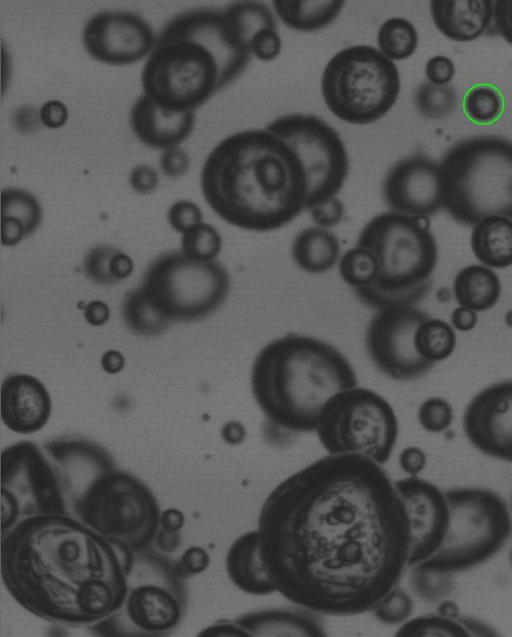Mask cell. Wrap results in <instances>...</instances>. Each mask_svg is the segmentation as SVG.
<instances>
[{"label":"cell","mask_w":512,"mask_h":637,"mask_svg":"<svg viewBox=\"0 0 512 637\" xmlns=\"http://www.w3.org/2000/svg\"><path fill=\"white\" fill-rule=\"evenodd\" d=\"M412 610L411 597L402 588L396 586L372 612L379 622L396 625L406 621Z\"/></svg>","instance_id":"cell-41"},{"label":"cell","mask_w":512,"mask_h":637,"mask_svg":"<svg viewBox=\"0 0 512 637\" xmlns=\"http://www.w3.org/2000/svg\"><path fill=\"white\" fill-rule=\"evenodd\" d=\"M502 291L501 280L491 268L482 264L463 267L454 277L452 293L456 302L476 312L493 308Z\"/></svg>","instance_id":"cell-28"},{"label":"cell","mask_w":512,"mask_h":637,"mask_svg":"<svg viewBox=\"0 0 512 637\" xmlns=\"http://www.w3.org/2000/svg\"><path fill=\"white\" fill-rule=\"evenodd\" d=\"M394 484L408 518V567H413L442 545L450 524L449 505L444 492L418 476H408Z\"/></svg>","instance_id":"cell-18"},{"label":"cell","mask_w":512,"mask_h":637,"mask_svg":"<svg viewBox=\"0 0 512 637\" xmlns=\"http://www.w3.org/2000/svg\"><path fill=\"white\" fill-rule=\"evenodd\" d=\"M168 222L176 232L183 234L202 222V212L195 203L179 200L169 208Z\"/></svg>","instance_id":"cell-44"},{"label":"cell","mask_w":512,"mask_h":637,"mask_svg":"<svg viewBox=\"0 0 512 637\" xmlns=\"http://www.w3.org/2000/svg\"><path fill=\"white\" fill-rule=\"evenodd\" d=\"M265 128L284 139L304 167L306 211L338 195L349 173V156L331 125L315 115L295 113L281 116Z\"/></svg>","instance_id":"cell-14"},{"label":"cell","mask_w":512,"mask_h":637,"mask_svg":"<svg viewBox=\"0 0 512 637\" xmlns=\"http://www.w3.org/2000/svg\"><path fill=\"white\" fill-rule=\"evenodd\" d=\"M182 253L201 260H216L222 248V237L211 224L201 222L182 234Z\"/></svg>","instance_id":"cell-37"},{"label":"cell","mask_w":512,"mask_h":637,"mask_svg":"<svg viewBox=\"0 0 512 637\" xmlns=\"http://www.w3.org/2000/svg\"><path fill=\"white\" fill-rule=\"evenodd\" d=\"M438 614L453 619H457L459 617L458 608L451 601H443L438 608Z\"/></svg>","instance_id":"cell-61"},{"label":"cell","mask_w":512,"mask_h":637,"mask_svg":"<svg viewBox=\"0 0 512 637\" xmlns=\"http://www.w3.org/2000/svg\"><path fill=\"white\" fill-rule=\"evenodd\" d=\"M256 530L276 591L318 614L372 612L408 566L409 523L395 484L359 455L328 454L284 479Z\"/></svg>","instance_id":"cell-1"},{"label":"cell","mask_w":512,"mask_h":637,"mask_svg":"<svg viewBox=\"0 0 512 637\" xmlns=\"http://www.w3.org/2000/svg\"><path fill=\"white\" fill-rule=\"evenodd\" d=\"M129 121L133 133L144 145L165 150L179 146L190 136L195 113L165 110L143 93L134 103Z\"/></svg>","instance_id":"cell-22"},{"label":"cell","mask_w":512,"mask_h":637,"mask_svg":"<svg viewBox=\"0 0 512 637\" xmlns=\"http://www.w3.org/2000/svg\"><path fill=\"white\" fill-rule=\"evenodd\" d=\"M136 554L70 513L31 515L1 530L8 593L38 618L69 627L95 626L122 608Z\"/></svg>","instance_id":"cell-2"},{"label":"cell","mask_w":512,"mask_h":637,"mask_svg":"<svg viewBox=\"0 0 512 637\" xmlns=\"http://www.w3.org/2000/svg\"><path fill=\"white\" fill-rule=\"evenodd\" d=\"M470 245L480 264L491 269L512 266V219L489 216L474 225Z\"/></svg>","instance_id":"cell-27"},{"label":"cell","mask_w":512,"mask_h":637,"mask_svg":"<svg viewBox=\"0 0 512 637\" xmlns=\"http://www.w3.org/2000/svg\"><path fill=\"white\" fill-rule=\"evenodd\" d=\"M356 244L375 258L374 282L355 291L365 306L379 310L417 305L429 293L438 262V246L428 219L387 211L372 217L361 229Z\"/></svg>","instance_id":"cell-6"},{"label":"cell","mask_w":512,"mask_h":637,"mask_svg":"<svg viewBox=\"0 0 512 637\" xmlns=\"http://www.w3.org/2000/svg\"><path fill=\"white\" fill-rule=\"evenodd\" d=\"M338 271L341 279L355 292L374 282L377 265L372 253L355 243L341 255Z\"/></svg>","instance_id":"cell-34"},{"label":"cell","mask_w":512,"mask_h":637,"mask_svg":"<svg viewBox=\"0 0 512 637\" xmlns=\"http://www.w3.org/2000/svg\"><path fill=\"white\" fill-rule=\"evenodd\" d=\"M457 344V336L450 323L428 316L417 327L415 346L426 361L436 364L449 358Z\"/></svg>","instance_id":"cell-30"},{"label":"cell","mask_w":512,"mask_h":637,"mask_svg":"<svg viewBox=\"0 0 512 637\" xmlns=\"http://www.w3.org/2000/svg\"><path fill=\"white\" fill-rule=\"evenodd\" d=\"M41 122L49 128H59L63 126L68 119V110L66 106L56 100H51L41 107L39 111Z\"/></svg>","instance_id":"cell-52"},{"label":"cell","mask_w":512,"mask_h":637,"mask_svg":"<svg viewBox=\"0 0 512 637\" xmlns=\"http://www.w3.org/2000/svg\"><path fill=\"white\" fill-rule=\"evenodd\" d=\"M321 92L337 118L353 125H367L383 118L396 103L400 75L396 64L377 48L349 46L327 62Z\"/></svg>","instance_id":"cell-9"},{"label":"cell","mask_w":512,"mask_h":637,"mask_svg":"<svg viewBox=\"0 0 512 637\" xmlns=\"http://www.w3.org/2000/svg\"><path fill=\"white\" fill-rule=\"evenodd\" d=\"M119 250L110 245H99L90 249L83 260L85 274L95 283H116L111 274V261Z\"/></svg>","instance_id":"cell-42"},{"label":"cell","mask_w":512,"mask_h":637,"mask_svg":"<svg viewBox=\"0 0 512 637\" xmlns=\"http://www.w3.org/2000/svg\"><path fill=\"white\" fill-rule=\"evenodd\" d=\"M202 194L225 222L271 232L306 211L308 182L291 146L268 129H248L219 142L201 172Z\"/></svg>","instance_id":"cell-3"},{"label":"cell","mask_w":512,"mask_h":637,"mask_svg":"<svg viewBox=\"0 0 512 637\" xmlns=\"http://www.w3.org/2000/svg\"><path fill=\"white\" fill-rule=\"evenodd\" d=\"M82 40L87 53L96 61L124 66L149 56L157 35L151 25L135 13L106 10L87 21Z\"/></svg>","instance_id":"cell-16"},{"label":"cell","mask_w":512,"mask_h":637,"mask_svg":"<svg viewBox=\"0 0 512 637\" xmlns=\"http://www.w3.org/2000/svg\"><path fill=\"white\" fill-rule=\"evenodd\" d=\"M230 580L240 590L252 595H267L276 591L263 562L257 530L238 537L226 556Z\"/></svg>","instance_id":"cell-24"},{"label":"cell","mask_w":512,"mask_h":637,"mask_svg":"<svg viewBox=\"0 0 512 637\" xmlns=\"http://www.w3.org/2000/svg\"><path fill=\"white\" fill-rule=\"evenodd\" d=\"M478 323V312L458 305L453 309L450 315V324L455 331L469 332L473 330Z\"/></svg>","instance_id":"cell-53"},{"label":"cell","mask_w":512,"mask_h":637,"mask_svg":"<svg viewBox=\"0 0 512 637\" xmlns=\"http://www.w3.org/2000/svg\"><path fill=\"white\" fill-rule=\"evenodd\" d=\"M504 322L507 327L512 329V309H509L504 315Z\"/></svg>","instance_id":"cell-62"},{"label":"cell","mask_w":512,"mask_h":637,"mask_svg":"<svg viewBox=\"0 0 512 637\" xmlns=\"http://www.w3.org/2000/svg\"><path fill=\"white\" fill-rule=\"evenodd\" d=\"M445 493L450 524L440 548L418 569L455 573L476 567L493 557L512 532L505 501L483 488H454Z\"/></svg>","instance_id":"cell-10"},{"label":"cell","mask_w":512,"mask_h":637,"mask_svg":"<svg viewBox=\"0 0 512 637\" xmlns=\"http://www.w3.org/2000/svg\"><path fill=\"white\" fill-rule=\"evenodd\" d=\"M26 236L24 227L9 218H1V242L4 246H14Z\"/></svg>","instance_id":"cell-54"},{"label":"cell","mask_w":512,"mask_h":637,"mask_svg":"<svg viewBox=\"0 0 512 637\" xmlns=\"http://www.w3.org/2000/svg\"><path fill=\"white\" fill-rule=\"evenodd\" d=\"M511 503H512V497H511Z\"/></svg>","instance_id":"cell-64"},{"label":"cell","mask_w":512,"mask_h":637,"mask_svg":"<svg viewBox=\"0 0 512 637\" xmlns=\"http://www.w3.org/2000/svg\"><path fill=\"white\" fill-rule=\"evenodd\" d=\"M84 314L90 324L99 326L108 320L109 309L105 303L93 301L87 305Z\"/></svg>","instance_id":"cell-57"},{"label":"cell","mask_w":512,"mask_h":637,"mask_svg":"<svg viewBox=\"0 0 512 637\" xmlns=\"http://www.w3.org/2000/svg\"><path fill=\"white\" fill-rule=\"evenodd\" d=\"M228 270L217 260L201 261L184 253L168 252L148 267L140 288L169 322L202 320L226 301Z\"/></svg>","instance_id":"cell-12"},{"label":"cell","mask_w":512,"mask_h":637,"mask_svg":"<svg viewBox=\"0 0 512 637\" xmlns=\"http://www.w3.org/2000/svg\"><path fill=\"white\" fill-rule=\"evenodd\" d=\"M493 17L499 34L512 44V0L495 1Z\"/></svg>","instance_id":"cell-50"},{"label":"cell","mask_w":512,"mask_h":637,"mask_svg":"<svg viewBox=\"0 0 512 637\" xmlns=\"http://www.w3.org/2000/svg\"><path fill=\"white\" fill-rule=\"evenodd\" d=\"M122 316L127 328L140 336L159 335L171 324L153 307L140 287L126 294Z\"/></svg>","instance_id":"cell-31"},{"label":"cell","mask_w":512,"mask_h":637,"mask_svg":"<svg viewBox=\"0 0 512 637\" xmlns=\"http://www.w3.org/2000/svg\"><path fill=\"white\" fill-rule=\"evenodd\" d=\"M319 615L303 607L268 609L242 615L234 621L244 630L246 636H323L324 628Z\"/></svg>","instance_id":"cell-25"},{"label":"cell","mask_w":512,"mask_h":637,"mask_svg":"<svg viewBox=\"0 0 512 637\" xmlns=\"http://www.w3.org/2000/svg\"><path fill=\"white\" fill-rule=\"evenodd\" d=\"M70 505V514L128 553L149 549L160 528V508L151 490L114 468L96 475Z\"/></svg>","instance_id":"cell-8"},{"label":"cell","mask_w":512,"mask_h":637,"mask_svg":"<svg viewBox=\"0 0 512 637\" xmlns=\"http://www.w3.org/2000/svg\"><path fill=\"white\" fill-rule=\"evenodd\" d=\"M70 513L57 469L30 441L1 453V530L37 514Z\"/></svg>","instance_id":"cell-13"},{"label":"cell","mask_w":512,"mask_h":637,"mask_svg":"<svg viewBox=\"0 0 512 637\" xmlns=\"http://www.w3.org/2000/svg\"><path fill=\"white\" fill-rule=\"evenodd\" d=\"M0 413L10 430L20 434L37 432L50 417V395L37 378L27 374L11 375L1 386Z\"/></svg>","instance_id":"cell-21"},{"label":"cell","mask_w":512,"mask_h":637,"mask_svg":"<svg viewBox=\"0 0 512 637\" xmlns=\"http://www.w3.org/2000/svg\"><path fill=\"white\" fill-rule=\"evenodd\" d=\"M425 74L430 83L446 85L449 84L455 74V65L450 58L444 55H436L427 61Z\"/></svg>","instance_id":"cell-48"},{"label":"cell","mask_w":512,"mask_h":637,"mask_svg":"<svg viewBox=\"0 0 512 637\" xmlns=\"http://www.w3.org/2000/svg\"><path fill=\"white\" fill-rule=\"evenodd\" d=\"M417 111L428 119H443L458 107V94L450 85H436L430 82L420 84L414 94Z\"/></svg>","instance_id":"cell-35"},{"label":"cell","mask_w":512,"mask_h":637,"mask_svg":"<svg viewBox=\"0 0 512 637\" xmlns=\"http://www.w3.org/2000/svg\"><path fill=\"white\" fill-rule=\"evenodd\" d=\"M209 555L199 546L188 548L176 562L179 575L186 579L191 575L203 572L209 565Z\"/></svg>","instance_id":"cell-47"},{"label":"cell","mask_w":512,"mask_h":637,"mask_svg":"<svg viewBox=\"0 0 512 637\" xmlns=\"http://www.w3.org/2000/svg\"><path fill=\"white\" fill-rule=\"evenodd\" d=\"M282 42L277 28L267 27L256 32L250 41L252 56L261 61H272L281 52Z\"/></svg>","instance_id":"cell-43"},{"label":"cell","mask_w":512,"mask_h":637,"mask_svg":"<svg viewBox=\"0 0 512 637\" xmlns=\"http://www.w3.org/2000/svg\"><path fill=\"white\" fill-rule=\"evenodd\" d=\"M222 438L228 444H239L245 438V428L239 422H229L222 429Z\"/></svg>","instance_id":"cell-59"},{"label":"cell","mask_w":512,"mask_h":637,"mask_svg":"<svg viewBox=\"0 0 512 637\" xmlns=\"http://www.w3.org/2000/svg\"><path fill=\"white\" fill-rule=\"evenodd\" d=\"M466 116L477 124H489L499 118L503 110V99L494 87L477 85L464 98Z\"/></svg>","instance_id":"cell-36"},{"label":"cell","mask_w":512,"mask_h":637,"mask_svg":"<svg viewBox=\"0 0 512 637\" xmlns=\"http://www.w3.org/2000/svg\"><path fill=\"white\" fill-rule=\"evenodd\" d=\"M440 166L443 209L474 226L489 216L512 219V141L484 135L454 143Z\"/></svg>","instance_id":"cell-7"},{"label":"cell","mask_w":512,"mask_h":637,"mask_svg":"<svg viewBox=\"0 0 512 637\" xmlns=\"http://www.w3.org/2000/svg\"><path fill=\"white\" fill-rule=\"evenodd\" d=\"M185 522L183 513L178 509H167L160 515V527L168 530L179 531Z\"/></svg>","instance_id":"cell-58"},{"label":"cell","mask_w":512,"mask_h":637,"mask_svg":"<svg viewBox=\"0 0 512 637\" xmlns=\"http://www.w3.org/2000/svg\"><path fill=\"white\" fill-rule=\"evenodd\" d=\"M294 264L303 272L320 275L338 266L341 244L329 229L310 226L299 231L290 248Z\"/></svg>","instance_id":"cell-26"},{"label":"cell","mask_w":512,"mask_h":637,"mask_svg":"<svg viewBox=\"0 0 512 637\" xmlns=\"http://www.w3.org/2000/svg\"><path fill=\"white\" fill-rule=\"evenodd\" d=\"M159 550L163 552H173L179 548L181 544V535L179 531L159 528L155 537Z\"/></svg>","instance_id":"cell-56"},{"label":"cell","mask_w":512,"mask_h":637,"mask_svg":"<svg viewBox=\"0 0 512 637\" xmlns=\"http://www.w3.org/2000/svg\"><path fill=\"white\" fill-rule=\"evenodd\" d=\"M190 167L188 153L179 146L163 150L160 157V168L164 175L178 178L187 173Z\"/></svg>","instance_id":"cell-46"},{"label":"cell","mask_w":512,"mask_h":637,"mask_svg":"<svg viewBox=\"0 0 512 637\" xmlns=\"http://www.w3.org/2000/svg\"><path fill=\"white\" fill-rule=\"evenodd\" d=\"M123 364V356L117 351H108L102 357V366L110 373H115L121 370Z\"/></svg>","instance_id":"cell-60"},{"label":"cell","mask_w":512,"mask_h":637,"mask_svg":"<svg viewBox=\"0 0 512 637\" xmlns=\"http://www.w3.org/2000/svg\"><path fill=\"white\" fill-rule=\"evenodd\" d=\"M250 39L227 7H200L161 29L141 74L143 92L171 112H194L247 68Z\"/></svg>","instance_id":"cell-4"},{"label":"cell","mask_w":512,"mask_h":637,"mask_svg":"<svg viewBox=\"0 0 512 637\" xmlns=\"http://www.w3.org/2000/svg\"><path fill=\"white\" fill-rule=\"evenodd\" d=\"M250 380L268 422L291 433L315 431L328 400L358 385L354 367L338 348L297 333L263 346L254 358Z\"/></svg>","instance_id":"cell-5"},{"label":"cell","mask_w":512,"mask_h":637,"mask_svg":"<svg viewBox=\"0 0 512 637\" xmlns=\"http://www.w3.org/2000/svg\"><path fill=\"white\" fill-rule=\"evenodd\" d=\"M430 11L437 29L447 38L469 42L480 37L494 15L490 0H434Z\"/></svg>","instance_id":"cell-23"},{"label":"cell","mask_w":512,"mask_h":637,"mask_svg":"<svg viewBox=\"0 0 512 637\" xmlns=\"http://www.w3.org/2000/svg\"><path fill=\"white\" fill-rule=\"evenodd\" d=\"M378 50L391 61L409 58L418 46V33L407 19L393 17L386 20L377 34Z\"/></svg>","instance_id":"cell-32"},{"label":"cell","mask_w":512,"mask_h":637,"mask_svg":"<svg viewBox=\"0 0 512 637\" xmlns=\"http://www.w3.org/2000/svg\"><path fill=\"white\" fill-rule=\"evenodd\" d=\"M182 578L164 583L146 582L132 588L121 609L129 623L146 635L174 630L184 614L185 589Z\"/></svg>","instance_id":"cell-20"},{"label":"cell","mask_w":512,"mask_h":637,"mask_svg":"<svg viewBox=\"0 0 512 637\" xmlns=\"http://www.w3.org/2000/svg\"><path fill=\"white\" fill-rule=\"evenodd\" d=\"M397 636H469L461 620L443 615H427L414 618L403 624Z\"/></svg>","instance_id":"cell-38"},{"label":"cell","mask_w":512,"mask_h":637,"mask_svg":"<svg viewBox=\"0 0 512 637\" xmlns=\"http://www.w3.org/2000/svg\"><path fill=\"white\" fill-rule=\"evenodd\" d=\"M315 432L328 454L359 455L383 465L396 445L398 421L383 396L357 385L328 400Z\"/></svg>","instance_id":"cell-11"},{"label":"cell","mask_w":512,"mask_h":637,"mask_svg":"<svg viewBox=\"0 0 512 637\" xmlns=\"http://www.w3.org/2000/svg\"><path fill=\"white\" fill-rule=\"evenodd\" d=\"M430 316L417 305H397L376 310L365 332V348L373 365L396 381L418 379L434 364L423 359L415 346L419 324Z\"/></svg>","instance_id":"cell-15"},{"label":"cell","mask_w":512,"mask_h":637,"mask_svg":"<svg viewBox=\"0 0 512 637\" xmlns=\"http://www.w3.org/2000/svg\"><path fill=\"white\" fill-rule=\"evenodd\" d=\"M453 574L413 567L410 582L415 594L426 602L446 598L453 590Z\"/></svg>","instance_id":"cell-39"},{"label":"cell","mask_w":512,"mask_h":637,"mask_svg":"<svg viewBox=\"0 0 512 637\" xmlns=\"http://www.w3.org/2000/svg\"><path fill=\"white\" fill-rule=\"evenodd\" d=\"M133 270V262L131 258L120 250L114 255L111 261V274L118 282L128 277Z\"/></svg>","instance_id":"cell-55"},{"label":"cell","mask_w":512,"mask_h":637,"mask_svg":"<svg viewBox=\"0 0 512 637\" xmlns=\"http://www.w3.org/2000/svg\"><path fill=\"white\" fill-rule=\"evenodd\" d=\"M427 463L425 452L417 446L404 448L399 455V465L409 476H417Z\"/></svg>","instance_id":"cell-51"},{"label":"cell","mask_w":512,"mask_h":637,"mask_svg":"<svg viewBox=\"0 0 512 637\" xmlns=\"http://www.w3.org/2000/svg\"><path fill=\"white\" fill-rule=\"evenodd\" d=\"M1 218H9L20 223L26 231V236H29L41 223L42 208L38 199L29 191L7 188L1 192Z\"/></svg>","instance_id":"cell-33"},{"label":"cell","mask_w":512,"mask_h":637,"mask_svg":"<svg viewBox=\"0 0 512 637\" xmlns=\"http://www.w3.org/2000/svg\"><path fill=\"white\" fill-rule=\"evenodd\" d=\"M463 430L478 451L512 464V379L488 385L469 401Z\"/></svg>","instance_id":"cell-19"},{"label":"cell","mask_w":512,"mask_h":637,"mask_svg":"<svg viewBox=\"0 0 512 637\" xmlns=\"http://www.w3.org/2000/svg\"><path fill=\"white\" fill-rule=\"evenodd\" d=\"M453 408L450 402L440 396L425 399L417 411L420 426L429 433L446 431L453 421Z\"/></svg>","instance_id":"cell-40"},{"label":"cell","mask_w":512,"mask_h":637,"mask_svg":"<svg viewBox=\"0 0 512 637\" xmlns=\"http://www.w3.org/2000/svg\"><path fill=\"white\" fill-rule=\"evenodd\" d=\"M510 559H511V564H512V550H511V555H510Z\"/></svg>","instance_id":"cell-63"},{"label":"cell","mask_w":512,"mask_h":637,"mask_svg":"<svg viewBox=\"0 0 512 637\" xmlns=\"http://www.w3.org/2000/svg\"><path fill=\"white\" fill-rule=\"evenodd\" d=\"M381 191L389 211L428 219L443 209L439 162L424 153L406 156L388 169Z\"/></svg>","instance_id":"cell-17"},{"label":"cell","mask_w":512,"mask_h":637,"mask_svg":"<svg viewBox=\"0 0 512 637\" xmlns=\"http://www.w3.org/2000/svg\"><path fill=\"white\" fill-rule=\"evenodd\" d=\"M315 226L329 229L341 223L345 216V206L338 196L320 203L308 210Z\"/></svg>","instance_id":"cell-45"},{"label":"cell","mask_w":512,"mask_h":637,"mask_svg":"<svg viewBox=\"0 0 512 637\" xmlns=\"http://www.w3.org/2000/svg\"><path fill=\"white\" fill-rule=\"evenodd\" d=\"M129 182L136 193L147 195L156 190L159 184V177L154 168L140 164L131 171Z\"/></svg>","instance_id":"cell-49"},{"label":"cell","mask_w":512,"mask_h":637,"mask_svg":"<svg viewBox=\"0 0 512 637\" xmlns=\"http://www.w3.org/2000/svg\"><path fill=\"white\" fill-rule=\"evenodd\" d=\"M277 16L289 28L313 32L331 24L343 9L344 1H286L272 2Z\"/></svg>","instance_id":"cell-29"}]
</instances>
